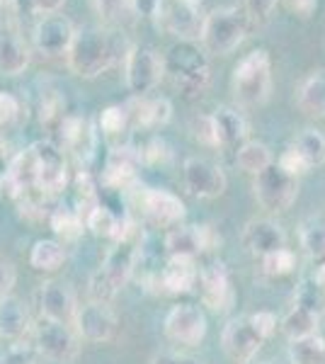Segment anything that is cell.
<instances>
[{"label":"cell","instance_id":"cell-1","mask_svg":"<svg viewBox=\"0 0 325 364\" xmlns=\"http://www.w3.org/2000/svg\"><path fill=\"white\" fill-rule=\"evenodd\" d=\"M141 248H144V233L132 219H122L119 236L114 240V248L110 250L105 265L90 277V301L110 304L117 291L132 279L136 262H139Z\"/></svg>","mask_w":325,"mask_h":364},{"label":"cell","instance_id":"cell-2","mask_svg":"<svg viewBox=\"0 0 325 364\" xmlns=\"http://www.w3.org/2000/svg\"><path fill=\"white\" fill-rule=\"evenodd\" d=\"M122 39L105 27L75 29L68 49V66L80 78H97L119 58Z\"/></svg>","mask_w":325,"mask_h":364},{"label":"cell","instance_id":"cell-3","mask_svg":"<svg viewBox=\"0 0 325 364\" xmlns=\"http://www.w3.org/2000/svg\"><path fill=\"white\" fill-rule=\"evenodd\" d=\"M163 70L173 78L177 92L187 100L202 95L211 78L209 61L194 42H177L170 46L163 58Z\"/></svg>","mask_w":325,"mask_h":364},{"label":"cell","instance_id":"cell-4","mask_svg":"<svg viewBox=\"0 0 325 364\" xmlns=\"http://www.w3.org/2000/svg\"><path fill=\"white\" fill-rule=\"evenodd\" d=\"M272 92V63L265 49H255L233 68V97L243 107H260Z\"/></svg>","mask_w":325,"mask_h":364},{"label":"cell","instance_id":"cell-5","mask_svg":"<svg viewBox=\"0 0 325 364\" xmlns=\"http://www.w3.org/2000/svg\"><path fill=\"white\" fill-rule=\"evenodd\" d=\"M247 34V15L240 8H216L202 22V46L206 54L226 56L243 44Z\"/></svg>","mask_w":325,"mask_h":364},{"label":"cell","instance_id":"cell-6","mask_svg":"<svg viewBox=\"0 0 325 364\" xmlns=\"http://www.w3.org/2000/svg\"><path fill=\"white\" fill-rule=\"evenodd\" d=\"M252 178H255L252 180V192H255L257 204L270 214L287 211L299 195V180L287 175L277 163H272Z\"/></svg>","mask_w":325,"mask_h":364},{"label":"cell","instance_id":"cell-7","mask_svg":"<svg viewBox=\"0 0 325 364\" xmlns=\"http://www.w3.org/2000/svg\"><path fill=\"white\" fill-rule=\"evenodd\" d=\"M124 70H127V87L132 90L134 97H146L165 75L163 58L151 46L141 44L127 49V54H124Z\"/></svg>","mask_w":325,"mask_h":364},{"label":"cell","instance_id":"cell-8","mask_svg":"<svg viewBox=\"0 0 325 364\" xmlns=\"http://www.w3.org/2000/svg\"><path fill=\"white\" fill-rule=\"evenodd\" d=\"M153 17L165 32L175 34L180 42H194L204 22L199 5L192 0H156Z\"/></svg>","mask_w":325,"mask_h":364},{"label":"cell","instance_id":"cell-9","mask_svg":"<svg viewBox=\"0 0 325 364\" xmlns=\"http://www.w3.org/2000/svg\"><path fill=\"white\" fill-rule=\"evenodd\" d=\"M34 350L41 357L58 364H70L80 355L78 336L73 328L46 318H41L39 326L34 328Z\"/></svg>","mask_w":325,"mask_h":364},{"label":"cell","instance_id":"cell-10","mask_svg":"<svg viewBox=\"0 0 325 364\" xmlns=\"http://www.w3.org/2000/svg\"><path fill=\"white\" fill-rule=\"evenodd\" d=\"M218 243H221V236L209 224L175 226L165 236V252H168V257H190V260H197L204 252L216 250Z\"/></svg>","mask_w":325,"mask_h":364},{"label":"cell","instance_id":"cell-11","mask_svg":"<svg viewBox=\"0 0 325 364\" xmlns=\"http://www.w3.org/2000/svg\"><path fill=\"white\" fill-rule=\"evenodd\" d=\"M32 149L37 156V192L49 199L66 190L68 170L63 151L51 141H37V144H32Z\"/></svg>","mask_w":325,"mask_h":364},{"label":"cell","instance_id":"cell-12","mask_svg":"<svg viewBox=\"0 0 325 364\" xmlns=\"http://www.w3.org/2000/svg\"><path fill=\"white\" fill-rule=\"evenodd\" d=\"M182 180H185V190L199 199L221 197L228 185L223 168L209 158H187L182 166Z\"/></svg>","mask_w":325,"mask_h":364},{"label":"cell","instance_id":"cell-13","mask_svg":"<svg viewBox=\"0 0 325 364\" xmlns=\"http://www.w3.org/2000/svg\"><path fill=\"white\" fill-rule=\"evenodd\" d=\"M163 331L168 340L177 345H199L206 336V316L194 304H177L168 311L163 323Z\"/></svg>","mask_w":325,"mask_h":364},{"label":"cell","instance_id":"cell-14","mask_svg":"<svg viewBox=\"0 0 325 364\" xmlns=\"http://www.w3.org/2000/svg\"><path fill=\"white\" fill-rule=\"evenodd\" d=\"M73 331L87 343H107L117 333V314L110 304L87 301L85 306H78L75 311Z\"/></svg>","mask_w":325,"mask_h":364},{"label":"cell","instance_id":"cell-15","mask_svg":"<svg viewBox=\"0 0 325 364\" xmlns=\"http://www.w3.org/2000/svg\"><path fill=\"white\" fill-rule=\"evenodd\" d=\"M197 284L204 306H209L216 314H223V311L230 309V304H233V287H230L228 267L221 260H214L199 269Z\"/></svg>","mask_w":325,"mask_h":364},{"label":"cell","instance_id":"cell-16","mask_svg":"<svg viewBox=\"0 0 325 364\" xmlns=\"http://www.w3.org/2000/svg\"><path fill=\"white\" fill-rule=\"evenodd\" d=\"M141 207H144V216L158 228H175L185 219L187 209L180 197H175L168 190H158V187H149L141 192Z\"/></svg>","mask_w":325,"mask_h":364},{"label":"cell","instance_id":"cell-17","mask_svg":"<svg viewBox=\"0 0 325 364\" xmlns=\"http://www.w3.org/2000/svg\"><path fill=\"white\" fill-rule=\"evenodd\" d=\"M39 309L41 318L63 323V326H73L78 304H75V294L66 282L49 279L39 289Z\"/></svg>","mask_w":325,"mask_h":364},{"label":"cell","instance_id":"cell-18","mask_svg":"<svg viewBox=\"0 0 325 364\" xmlns=\"http://www.w3.org/2000/svg\"><path fill=\"white\" fill-rule=\"evenodd\" d=\"M221 343H223V350H226V355L230 360L243 364L257 355V350L265 345V338L260 336L255 331V326L250 323V318L245 316V318H233L226 323Z\"/></svg>","mask_w":325,"mask_h":364},{"label":"cell","instance_id":"cell-19","mask_svg":"<svg viewBox=\"0 0 325 364\" xmlns=\"http://www.w3.org/2000/svg\"><path fill=\"white\" fill-rule=\"evenodd\" d=\"M75 29L63 15H46L44 20L37 22L34 27V44L41 54L46 56H61L68 54L70 42H73Z\"/></svg>","mask_w":325,"mask_h":364},{"label":"cell","instance_id":"cell-20","mask_svg":"<svg viewBox=\"0 0 325 364\" xmlns=\"http://www.w3.org/2000/svg\"><path fill=\"white\" fill-rule=\"evenodd\" d=\"M141 166V151L132 144L114 146L107 156L102 170V180L105 185L117 187V190H127L129 185H134L136 180V170Z\"/></svg>","mask_w":325,"mask_h":364},{"label":"cell","instance_id":"cell-21","mask_svg":"<svg viewBox=\"0 0 325 364\" xmlns=\"http://www.w3.org/2000/svg\"><path fill=\"white\" fill-rule=\"evenodd\" d=\"M243 245L252 255L265 257L279 248H287V233L272 219H252L245 224Z\"/></svg>","mask_w":325,"mask_h":364},{"label":"cell","instance_id":"cell-22","mask_svg":"<svg viewBox=\"0 0 325 364\" xmlns=\"http://www.w3.org/2000/svg\"><path fill=\"white\" fill-rule=\"evenodd\" d=\"M127 107L129 124L144 127V129H161L173 117V105L168 97H134Z\"/></svg>","mask_w":325,"mask_h":364},{"label":"cell","instance_id":"cell-23","mask_svg":"<svg viewBox=\"0 0 325 364\" xmlns=\"http://www.w3.org/2000/svg\"><path fill=\"white\" fill-rule=\"evenodd\" d=\"M158 277H161V291L165 294H190L197 287L199 267L190 257H168Z\"/></svg>","mask_w":325,"mask_h":364},{"label":"cell","instance_id":"cell-24","mask_svg":"<svg viewBox=\"0 0 325 364\" xmlns=\"http://www.w3.org/2000/svg\"><path fill=\"white\" fill-rule=\"evenodd\" d=\"M58 132H61L63 146L68 151H73L80 161H90L92 151H95V129L87 119H80V117H66V119L58 124Z\"/></svg>","mask_w":325,"mask_h":364},{"label":"cell","instance_id":"cell-25","mask_svg":"<svg viewBox=\"0 0 325 364\" xmlns=\"http://www.w3.org/2000/svg\"><path fill=\"white\" fill-rule=\"evenodd\" d=\"M214 129L218 139V149H230V146H240L247 141V122L245 117L233 107H218L214 114Z\"/></svg>","mask_w":325,"mask_h":364},{"label":"cell","instance_id":"cell-26","mask_svg":"<svg viewBox=\"0 0 325 364\" xmlns=\"http://www.w3.org/2000/svg\"><path fill=\"white\" fill-rule=\"evenodd\" d=\"M27 306L17 296H3L0 299V338L8 340H22L29 333Z\"/></svg>","mask_w":325,"mask_h":364},{"label":"cell","instance_id":"cell-27","mask_svg":"<svg viewBox=\"0 0 325 364\" xmlns=\"http://www.w3.org/2000/svg\"><path fill=\"white\" fill-rule=\"evenodd\" d=\"M29 66V51L25 42L10 29H0V73L20 75Z\"/></svg>","mask_w":325,"mask_h":364},{"label":"cell","instance_id":"cell-28","mask_svg":"<svg viewBox=\"0 0 325 364\" xmlns=\"http://www.w3.org/2000/svg\"><path fill=\"white\" fill-rule=\"evenodd\" d=\"M299 109L309 117H325V70L311 73L301 83L297 95Z\"/></svg>","mask_w":325,"mask_h":364},{"label":"cell","instance_id":"cell-29","mask_svg":"<svg viewBox=\"0 0 325 364\" xmlns=\"http://www.w3.org/2000/svg\"><path fill=\"white\" fill-rule=\"evenodd\" d=\"M68 252L58 240H37L29 250V265L37 272H56L66 262Z\"/></svg>","mask_w":325,"mask_h":364},{"label":"cell","instance_id":"cell-30","mask_svg":"<svg viewBox=\"0 0 325 364\" xmlns=\"http://www.w3.org/2000/svg\"><path fill=\"white\" fill-rule=\"evenodd\" d=\"M318 321H321L318 314H313V311H309L306 306L294 304V309L289 311L284 316V321H282V331H284V336L289 340L309 338V336H316L318 333Z\"/></svg>","mask_w":325,"mask_h":364},{"label":"cell","instance_id":"cell-31","mask_svg":"<svg viewBox=\"0 0 325 364\" xmlns=\"http://www.w3.org/2000/svg\"><path fill=\"white\" fill-rule=\"evenodd\" d=\"M235 163H238V168L243 170V173L257 175L267 166H272L275 161H272V151L262 141H245V144H240L238 151H235Z\"/></svg>","mask_w":325,"mask_h":364},{"label":"cell","instance_id":"cell-32","mask_svg":"<svg viewBox=\"0 0 325 364\" xmlns=\"http://www.w3.org/2000/svg\"><path fill=\"white\" fill-rule=\"evenodd\" d=\"M289 360L292 364H325V340L318 333L301 340H292Z\"/></svg>","mask_w":325,"mask_h":364},{"label":"cell","instance_id":"cell-33","mask_svg":"<svg viewBox=\"0 0 325 364\" xmlns=\"http://www.w3.org/2000/svg\"><path fill=\"white\" fill-rule=\"evenodd\" d=\"M294 149L304 158L306 168H321L325 163V136L316 129H306L301 136L294 141Z\"/></svg>","mask_w":325,"mask_h":364},{"label":"cell","instance_id":"cell-34","mask_svg":"<svg viewBox=\"0 0 325 364\" xmlns=\"http://www.w3.org/2000/svg\"><path fill=\"white\" fill-rule=\"evenodd\" d=\"M49 224L54 228L56 236H61L63 240H75V238H80L82 231H85V224H82V219L75 214V209L63 207V204L49 214Z\"/></svg>","mask_w":325,"mask_h":364},{"label":"cell","instance_id":"cell-35","mask_svg":"<svg viewBox=\"0 0 325 364\" xmlns=\"http://www.w3.org/2000/svg\"><path fill=\"white\" fill-rule=\"evenodd\" d=\"M119 224H122L119 216H117L114 211H110L107 207H102V204H97L85 219V228H90L95 236L112 238V240H114L117 233H119Z\"/></svg>","mask_w":325,"mask_h":364},{"label":"cell","instance_id":"cell-36","mask_svg":"<svg viewBox=\"0 0 325 364\" xmlns=\"http://www.w3.org/2000/svg\"><path fill=\"white\" fill-rule=\"evenodd\" d=\"M92 3L107 25H124V22H132L136 15L134 0H92Z\"/></svg>","mask_w":325,"mask_h":364},{"label":"cell","instance_id":"cell-37","mask_svg":"<svg viewBox=\"0 0 325 364\" xmlns=\"http://www.w3.org/2000/svg\"><path fill=\"white\" fill-rule=\"evenodd\" d=\"M301 245L313 262H325V224L311 221L301 228Z\"/></svg>","mask_w":325,"mask_h":364},{"label":"cell","instance_id":"cell-38","mask_svg":"<svg viewBox=\"0 0 325 364\" xmlns=\"http://www.w3.org/2000/svg\"><path fill=\"white\" fill-rule=\"evenodd\" d=\"M294 267H297V255L289 248H279L262 257V269L270 277H287L294 272Z\"/></svg>","mask_w":325,"mask_h":364},{"label":"cell","instance_id":"cell-39","mask_svg":"<svg viewBox=\"0 0 325 364\" xmlns=\"http://www.w3.org/2000/svg\"><path fill=\"white\" fill-rule=\"evenodd\" d=\"M294 299H297L294 304L306 306V309L313 311V314H318V316L325 311V289H323V287H318L313 279L301 282V284L297 287V296H294Z\"/></svg>","mask_w":325,"mask_h":364},{"label":"cell","instance_id":"cell-40","mask_svg":"<svg viewBox=\"0 0 325 364\" xmlns=\"http://www.w3.org/2000/svg\"><path fill=\"white\" fill-rule=\"evenodd\" d=\"M129 127V114L124 105H110L100 112V129L107 136H119L122 132H127Z\"/></svg>","mask_w":325,"mask_h":364},{"label":"cell","instance_id":"cell-41","mask_svg":"<svg viewBox=\"0 0 325 364\" xmlns=\"http://www.w3.org/2000/svg\"><path fill=\"white\" fill-rule=\"evenodd\" d=\"M139 151H141V163H149V166H165V163L170 161V156H173L170 146L165 144L161 136L151 139L149 144Z\"/></svg>","mask_w":325,"mask_h":364},{"label":"cell","instance_id":"cell-42","mask_svg":"<svg viewBox=\"0 0 325 364\" xmlns=\"http://www.w3.org/2000/svg\"><path fill=\"white\" fill-rule=\"evenodd\" d=\"M63 109H66V102H63L58 95H44V100H41V112H39L41 124L58 127L63 119H66V117H63Z\"/></svg>","mask_w":325,"mask_h":364},{"label":"cell","instance_id":"cell-43","mask_svg":"<svg viewBox=\"0 0 325 364\" xmlns=\"http://www.w3.org/2000/svg\"><path fill=\"white\" fill-rule=\"evenodd\" d=\"M192 134L199 144L211 146V149H218V139H216V129H214V119L211 114H199L192 119Z\"/></svg>","mask_w":325,"mask_h":364},{"label":"cell","instance_id":"cell-44","mask_svg":"<svg viewBox=\"0 0 325 364\" xmlns=\"http://www.w3.org/2000/svg\"><path fill=\"white\" fill-rule=\"evenodd\" d=\"M277 166H279L282 170H284L287 175H292V178H301L304 173H309V168H306L304 158L299 156V151L294 149V144H289L284 149V154L279 156V161H277Z\"/></svg>","mask_w":325,"mask_h":364},{"label":"cell","instance_id":"cell-45","mask_svg":"<svg viewBox=\"0 0 325 364\" xmlns=\"http://www.w3.org/2000/svg\"><path fill=\"white\" fill-rule=\"evenodd\" d=\"M279 0H245V15L247 20L265 22L272 15V10L277 8Z\"/></svg>","mask_w":325,"mask_h":364},{"label":"cell","instance_id":"cell-46","mask_svg":"<svg viewBox=\"0 0 325 364\" xmlns=\"http://www.w3.org/2000/svg\"><path fill=\"white\" fill-rule=\"evenodd\" d=\"M247 318H250V323L255 326V331L265 340L275 336V331H277V316L275 314H270V311H257V314L247 316Z\"/></svg>","mask_w":325,"mask_h":364},{"label":"cell","instance_id":"cell-47","mask_svg":"<svg viewBox=\"0 0 325 364\" xmlns=\"http://www.w3.org/2000/svg\"><path fill=\"white\" fill-rule=\"evenodd\" d=\"M20 117V105L10 92H0V127H10Z\"/></svg>","mask_w":325,"mask_h":364},{"label":"cell","instance_id":"cell-48","mask_svg":"<svg viewBox=\"0 0 325 364\" xmlns=\"http://www.w3.org/2000/svg\"><path fill=\"white\" fill-rule=\"evenodd\" d=\"M17 282V272H15V265L10 260H3L0 257V299L3 296H10Z\"/></svg>","mask_w":325,"mask_h":364},{"label":"cell","instance_id":"cell-49","mask_svg":"<svg viewBox=\"0 0 325 364\" xmlns=\"http://www.w3.org/2000/svg\"><path fill=\"white\" fill-rule=\"evenodd\" d=\"M0 364H34L32 350L25 348V345H13V350L8 355L0 357Z\"/></svg>","mask_w":325,"mask_h":364},{"label":"cell","instance_id":"cell-50","mask_svg":"<svg viewBox=\"0 0 325 364\" xmlns=\"http://www.w3.org/2000/svg\"><path fill=\"white\" fill-rule=\"evenodd\" d=\"M151 364H204V362H199L197 357L190 355H180V352H158L151 360Z\"/></svg>","mask_w":325,"mask_h":364},{"label":"cell","instance_id":"cell-51","mask_svg":"<svg viewBox=\"0 0 325 364\" xmlns=\"http://www.w3.org/2000/svg\"><path fill=\"white\" fill-rule=\"evenodd\" d=\"M284 5H287V10L289 13H294L297 17H311L313 13H316V8H318V0H284Z\"/></svg>","mask_w":325,"mask_h":364},{"label":"cell","instance_id":"cell-52","mask_svg":"<svg viewBox=\"0 0 325 364\" xmlns=\"http://www.w3.org/2000/svg\"><path fill=\"white\" fill-rule=\"evenodd\" d=\"M63 3H66V0H27V8L39 15H51V13H56Z\"/></svg>","mask_w":325,"mask_h":364},{"label":"cell","instance_id":"cell-53","mask_svg":"<svg viewBox=\"0 0 325 364\" xmlns=\"http://www.w3.org/2000/svg\"><path fill=\"white\" fill-rule=\"evenodd\" d=\"M313 282H316L318 287H323V289H325V262H318L316 272H313Z\"/></svg>","mask_w":325,"mask_h":364},{"label":"cell","instance_id":"cell-54","mask_svg":"<svg viewBox=\"0 0 325 364\" xmlns=\"http://www.w3.org/2000/svg\"><path fill=\"white\" fill-rule=\"evenodd\" d=\"M243 364H267V362H257V360H247V362H243Z\"/></svg>","mask_w":325,"mask_h":364},{"label":"cell","instance_id":"cell-55","mask_svg":"<svg viewBox=\"0 0 325 364\" xmlns=\"http://www.w3.org/2000/svg\"><path fill=\"white\" fill-rule=\"evenodd\" d=\"M192 3H197V5H199V3H202V0H192Z\"/></svg>","mask_w":325,"mask_h":364}]
</instances>
